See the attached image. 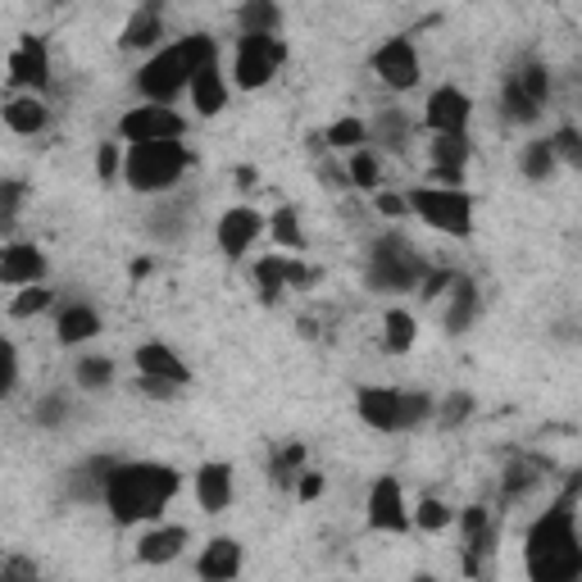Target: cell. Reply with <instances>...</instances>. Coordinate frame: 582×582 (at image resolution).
I'll return each mask as SVG.
<instances>
[{
	"label": "cell",
	"instance_id": "7",
	"mask_svg": "<svg viewBox=\"0 0 582 582\" xmlns=\"http://www.w3.org/2000/svg\"><path fill=\"white\" fill-rule=\"evenodd\" d=\"M283 59H287V46L278 37H269V33H241L237 59H232V82L241 91H260V87L273 82V73H278Z\"/></svg>",
	"mask_w": 582,
	"mask_h": 582
},
{
	"label": "cell",
	"instance_id": "28",
	"mask_svg": "<svg viewBox=\"0 0 582 582\" xmlns=\"http://www.w3.org/2000/svg\"><path fill=\"white\" fill-rule=\"evenodd\" d=\"M414 336H419V323H414L410 310H387V319H383V342H387L391 355H406L414 346Z\"/></svg>",
	"mask_w": 582,
	"mask_h": 582
},
{
	"label": "cell",
	"instance_id": "4",
	"mask_svg": "<svg viewBox=\"0 0 582 582\" xmlns=\"http://www.w3.org/2000/svg\"><path fill=\"white\" fill-rule=\"evenodd\" d=\"M192 156L187 146H182V137H164V141H133L128 156H124V178L128 187L141 192V196H160L169 192L173 182L187 173Z\"/></svg>",
	"mask_w": 582,
	"mask_h": 582
},
{
	"label": "cell",
	"instance_id": "1",
	"mask_svg": "<svg viewBox=\"0 0 582 582\" xmlns=\"http://www.w3.org/2000/svg\"><path fill=\"white\" fill-rule=\"evenodd\" d=\"M178 469L173 465H156V459H133V465H114L105 478V510L114 514V524H150L169 510V501L178 497Z\"/></svg>",
	"mask_w": 582,
	"mask_h": 582
},
{
	"label": "cell",
	"instance_id": "2",
	"mask_svg": "<svg viewBox=\"0 0 582 582\" xmlns=\"http://www.w3.org/2000/svg\"><path fill=\"white\" fill-rule=\"evenodd\" d=\"M573 492H578V487H569V492L528 528L524 556H528V578H533V582H573V578L582 573Z\"/></svg>",
	"mask_w": 582,
	"mask_h": 582
},
{
	"label": "cell",
	"instance_id": "49",
	"mask_svg": "<svg viewBox=\"0 0 582 582\" xmlns=\"http://www.w3.org/2000/svg\"><path fill=\"white\" fill-rule=\"evenodd\" d=\"M300 482H296V492H300V501H319L323 497V473H296Z\"/></svg>",
	"mask_w": 582,
	"mask_h": 582
},
{
	"label": "cell",
	"instance_id": "50",
	"mask_svg": "<svg viewBox=\"0 0 582 582\" xmlns=\"http://www.w3.org/2000/svg\"><path fill=\"white\" fill-rule=\"evenodd\" d=\"M65 419V396H46V406L37 410V423H59Z\"/></svg>",
	"mask_w": 582,
	"mask_h": 582
},
{
	"label": "cell",
	"instance_id": "43",
	"mask_svg": "<svg viewBox=\"0 0 582 582\" xmlns=\"http://www.w3.org/2000/svg\"><path fill=\"white\" fill-rule=\"evenodd\" d=\"M300 459H305V446L300 442H292V446H283L278 455H273V482H292L296 473H300Z\"/></svg>",
	"mask_w": 582,
	"mask_h": 582
},
{
	"label": "cell",
	"instance_id": "14",
	"mask_svg": "<svg viewBox=\"0 0 582 582\" xmlns=\"http://www.w3.org/2000/svg\"><path fill=\"white\" fill-rule=\"evenodd\" d=\"M137 374L141 378H156V383H173V387H187L192 383V369L182 364V355L164 342H141L137 346Z\"/></svg>",
	"mask_w": 582,
	"mask_h": 582
},
{
	"label": "cell",
	"instance_id": "17",
	"mask_svg": "<svg viewBox=\"0 0 582 582\" xmlns=\"http://www.w3.org/2000/svg\"><path fill=\"white\" fill-rule=\"evenodd\" d=\"M196 501L205 514H219L232 505V465H219V459H209V465L196 469Z\"/></svg>",
	"mask_w": 582,
	"mask_h": 582
},
{
	"label": "cell",
	"instance_id": "38",
	"mask_svg": "<svg viewBox=\"0 0 582 582\" xmlns=\"http://www.w3.org/2000/svg\"><path fill=\"white\" fill-rule=\"evenodd\" d=\"M369 141V128H364V118H336V124L328 128V146L336 150H355Z\"/></svg>",
	"mask_w": 582,
	"mask_h": 582
},
{
	"label": "cell",
	"instance_id": "37",
	"mask_svg": "<svg viewBox=\"0 0 582 582\" xmlns=\"http://www.w3.org/2000/svg\"><path fill=\"white\" fill-rule=\"evenodd\" d=\"M459 528H465L469 550H487V541H492V518H487L482 505H469L465 514H459Z\"/></svg>",
	"mask_w": 582,
	"mask_h": 582
},
{
	"label": "cell",
	"instance_id": "10",
	"mask_svg": "<svg viewBox=\"0 0 582 582\" xmlns=\"http://www.w3.org/2000/svg\"><path fill=\"white\" fill-rule=\"evenodd\" d=\"M369 528L374 533H406L410 528V505H406V492H401V478L383 473L374 487H369Z\"/></svg>",
	"mask_w": 582,
	"mask_h": 582
},
{
	"label": "cell",
	"instance_id": "46",
	"mask_svg": "<svg viewBox=\"0 0 582 582\" xmlns=\"http://www.w3.org/2000/svg\"><path fill=\"white\" fill-rule=\"evenodd\" d=\"M550 150H556V160H569V164H582V141L573 128H560L550 137Z\"/></svg>",
	"mask_w": 582,
	"mask_h": 582
},
{
	"label": "cell",
	"instance_id": "48",
	"mask_svg": "<svg viewBox=\"0 0 582 582\" xmlns=\"http://www.w3.org/2000/svg\"><path fill=\"white\" fill-rule=\"evenodd\" d=\"M450 283H455V273H446V269H442V273H427L419 296H423V300H437V296H446V287H450Z\"/></svg>",
	"mask_w": 582,
	"mask_h": 582
},
{
	"label": "cell",
	"instance_id": "39",
	"mask_svg": "<svg viewBox=\"0 0 582 582\" xmlns=\"http://www.w3.org/2000/svg\"><path fill=\"white\" fill-rule=\"evenodd\" d=\"M510 78H514L518 87H524L537 105H546V96H550V73H546V65H537V59H528V65L518 69V73H510Z\"/></svg>",
	"mask_w": 582,
	"mask_h": 582
},
{
	"label": "cell",
	"instance_id": "35",
	"mask_svg": "<svg viewBox=\"0 0 582 582\" xmlns=\"http://www.w3.org/2000/svg\"><path fill=\"white\" fill-rule=\"evenodd\" d=\"M50 300H55V292H46L42 283H27V287H19V296L10 300V319H33V315L46 310Z\"/></svg>",
	"mask_w": 582,
	"mask_h": 582
},
{
	"label": "cell",
	"instance_id": "21",
	"mask_svg": "<svg viewBox=\"0 0 582 582\" xmlns=\"http://www.w3.org/2000/svg\"><path fill=\"white\" fill-rule=\"evenodd\" d=\"M182 546H187V528H150L141 541H137V560L141 564H169L182 556Z\"/></svg>",
	"mask_w": 582,
	"mask_h": 582
},
{
	"label": "cell",
	"instance_id": "22",
	"mask_svg": "<svg viewBox=\"0 0 582 582\" xmlns=\"http://www.w3.org/2000/svg\"><path fill=\"white\" fill-rule=\"evenodd\" d=\"M0 114H5V128H10V133H19V137H37V133L46 128V118H50L37 91H33V96H14L5 110H0Z\"/></svg>",
	"mask_w": 582,
	"mask_h": 582
},
{
	"label": "cell",
	"instance_id": "51",
	"mask_svg": "<svg viewBox=\"0 0 582 582\" xmlns=\"http://www.w3.org/2000/svg\"><path fill=\"white\" fill-rule=\"evenodd\" d=\"M255 182H260L255 169H237V187H255Z\"/></svg>",
	"mask_w": 582,
	"mask_h": 582
},
{
	"label": "cell",
	"instance_id": "40",
	"mask_svg": "<svg viewBox=\"0 0 582 582\" xmlns=\"http://www.w3.org/2000/svg\"><path fill=\"white\" fill-rule=\"evenodd\" d=\"M469 414H473V396L469 391H450L446 401H437V423L442 427H459Z\"/></svg>",
	"mask_w": 582,
	"mask_h": 582
},
{
	"label": "cell",
	"instance_id": "11",
	"mask_svg": "<svg viewBox=\"0 0 582 582\" xmlns=\"http://www.w3.org/2000/svg\"><path fill=\"white\" fill-rule=\"evenodd\" d=\"M433 182H442V187H459L465 182V164L473 156V146L465 133H433Z\"/></svg>",
	"mask_w": 582,
	"mask_h": 582
},
{
	"label": "cell",
	"instance_id": "20",
	"mask_svg": "<svg viewBox=\"0 0 582 582\" xmlns=\"http://www.w3.org/2000/svg\"><path fill=\"white\" fill-rule=\"evenodd\" d=\"M355 410L369 427H378V433H401V427H396V387H360Z\"/></svg>",
	"mask_w": 582,
	"mask_h": 582
},
{
	"label": "cell",
	"instance_id": "42",
	"mask_svg": "<svg viewBox=\"0 0 582 582\" xmlns=\"http://www.w3.org/2000/svg\"><path fill=\"white\" fill-rule=\"evenodd\" d=\"M378 141L383 146H391V150H406V137H410V124H406V114H396V110H387L383 118H378Z\"/></svg>",
	"mask_w": 582,
	"mask_h": 582
},
{
	"label": "cell",
	"instance_id": "3",
	"mask_svg": "<svg viewBox=\"0 0 582 582\" xmlns=\"http://www.w3.org/2000/svg\"><path fill=\"white\" fill-rule=\"evenodd\" d=\"M205 65H219V46H214V37H205V33H192V37H182V42H173L146 59L141 73H137V91L146 101L169 105L178 91L192 82V73Z\"/></svg>",
	"mask_w": 582,
	"mask_h": 582
},
{
	"label": "cell",
	"instance_id": "27",
	"mask_svg": "<svg viewBox=\"0 0 582 582\" xmlns=\"http://www.w3.org/2000/svg\"><path fill=\"white\" fill-rule=\"evenodd\" d=\"M287 264H292V255H269L255 264V283H260L264 305H278V296L287 292Z\"/></svg>",
	"mask_w": 582,
	"mask_h": 582
},
{
	"label": "cell",
	"instance_id": "33",
	"mask_svg": "<svg viewBox=\"0 0 582 582\" xmlns=\"http://www.w3.org/2000/svg\"><path fill=\"white\" fill-rule=\"evenodd\" d=\"M346 182H351V187H360V192H374V187H378V160H374L369 146H355V150H351Z\"/></svg>",
	"mask_w": 582,
	"mask_h": 582
},
{
	"label": "cell",
	"instance_id": "5",
	"mask_svg": "<svg viewBox=\"0 0 582 582\" xmlns=\"http://www.w3.org/2000/svg\"><path fill=\"white\" fill-rule=\"evenodd\" d=\"M406 201L414 219H423L427 228H437L446 237L473 232V196L465 187H414Z\"/></svg>",
	"mask_w": 582,
	"mask_h": 582
},
{
	"label": "cell",
	"instance_id": "41",
	"mask_svg": "<svg viewBox=\"0 0 582 582\" xmlns=\"http://www.w3.org/2000/svg\"><path fill=\"white\" fill-rule=\"evenodd\" d=\"M27 187H23V178H5L0 182V228H14L19 219V205H23Z\"/></svg>",
	"mask_w": 582,
	"mask_h": 582
},
{
	"label": "cell",
	"instance_id": "23",
	"mask_svg": "<svg viewBox=\"0 0 582 582\" xmlns=\"http://www.w3.org/2000/svg\"><path fill=\"white\" fill-rule=\"evenodd\" d=\"M101 332V315L91 310V305H69L65 315H59V323H55V336L65 346H82V342H91V336Z\"/></svg>",
	"mask_w": 582,
	"mask_h": 582
},
{
	"label": "cell",
	"instance_id": "9",
	"mask_svg": "<svg viewBox=\"0 0 582 582\" xmlns=\"http://www.w3.org/2000/svg\"><path fill=\"white\" fill-rule=\"evenodd\" d=\"M374 73L383 78V87H391V91H410V87H419V50H414V42L410 37H391V42H383L378 50H374Z\"/></svg>",
	"mask_w": 582,
	"mask_h": 582
},
{
	"label": "cell",
	"instance_id": "32",
	"mask_svg": "<svg viewBox=\"0 0 582 582\" xmlns=\"http://www.w3.org/2000/svg\"><path fill=\"white\" fill-rule=\"evenodd\" d=\"M427 414H433V396L427 391H396V427H419Z\"/></svg>",
	"mask_w": 582,
	"mask_h": 582
},
{
	"label": "cell",
	"instance_id": "29",
	"mask_svg": "<svg viewBox=\"0 0 582 582\" xmlns=\"http://www.w3.org/2000/svg\"><path fill=\"white\" fill-rule=\"evenodd\" d=\"M501 110H505V118L510 124H537V114H541V105L528 96L524 87H518L514 78H505V91H501Z\"/></svg>",
	"mask_w": 582,
	"mask_h": 582
},
{
	"label": "cell",
	"instance_id": "12",
	"mask_svg": "<svg viewBox=\"0 0 582 582\" xmlns=\"http://www.w3.org/2000/svg\"><path fill=\"white\" fill-rule=\"evenodd\" d=\"M264 232V214L251 209V205H232L224 219H219V247L228 260H241L251 247H255V237Z\"/></svg>",
	"mask_w": 582,
	"mask_h": 582
},
{
	"label": "cell",
	"instance_id": "44",
	"mask_svg": "<svg viewBox=\"0 0 582 582\" xmlns=\"http://www.w3.org/2000/svg\"><path fill=\"white\" fill-rule=\"evenodd\" d=\"M14 383H19V351L0 336V401L14 391Z\"/></svg>",
	"mask_w": 582,
	"mask_h": 582
},
{
	"label": "cell",
	"instance_id": "24",
	"mask_svg": "<svg viewBox=\"0 0 582 582\" xmlns=\"http://www.w3.org/2000/svg\"><path fill=\"white\" fill-rule=\"evenodd\" d=\"M450 310H446V332H469L478 319V287L469 278H455L450 287Z\"/></svg>",
	"mask_w": 582,
	"mask_h": 582
},
{
	"label": "cell",
	"instance_id": "18",
	"mask_svg": "<svg viewBox=\"0 0 582 582\" xmlns=\"http://www.w3.org/2000/svg\"><path fill=\"white\" fill-rule=\"evenodd\" d=\"M187 91H192L196 114H205V118H214V114H224V110H228V78L219 73V65L196 69L192 82H187Z\"/></svg>",
	"mask_w": 582,
	"mask_h": 582
},
{
	"label": "cell",
	"instance_id": "19",
	"mask_svg": "<svg viewBox=\"0 0 582 582\" xmlns=\"http://www.w3.org/2000/svg\"><path fill=\"white\" fill-rule=\"evenodd\" d=\"M196 573H201L205 582H228V578H237V573H241V541L214 537V541L201 550Z\"/></svg>",
	"mask_w": 582,
	"mask_h": 582
},
{
	"label": "cell",
	"instance_id": "25",
	"mask_svg": "<svg viewBox=\"0 0 582 582\" xmlns=\"http://www.w3.org/2000/svg\"><path fill=\"white\" fill-rule=\"evenodd\" d=\"M160 33H164V19H160V5H141L133 19H128V27H124V50H146V46H156L160 42Z\"/></svg>",
	"mask_w": 582,
	"mask_h": 582
},
{
	"label": "cell",
	"instance_id": "8",
	"mask_svg": "<svg viewBox=\"0 0 582 582\" xmlns=\"http://www.w3.org/2000/svg\"><path fill=\"white\" fill-rule=\"evenodd\" d=\"M118 137H124L128 146L133 141H164V137H187V124H182L178 110L146 101V105H137V110H128L124 118H118Z\"/></svg>",
	"mask_w": 582,
	"mask_h": 582
},
{
	"label": "cell",
	"instance_id": "13",
	"mask_svg": "<svg viewBox=\"0 0 582 582\" xmlns=\"http://www.w3.org/2000/svg\"><path fill=\"white\" fill-rule=\"evenodd\" d=\"M469 96L459 87H437L433 96H427V114H423V124L433 128V133H465L469 128Z\"/></svg>",
	"mask_w": 582,
	"mask_h": 582
},
{
	"label": "cell",
	"instance_id": "31",
	"mask_svg": "<svg viewBox=\"0 0 582 582\" xmlns=\"http://www.w3.org/2000/svg\"><path fill=\"white\" fill-rule=\"evenodd\" d=\"M269 232H273V241H278V247L283 251H305V232H300V214L292 209V205H283L278 214H273V219H269Z\"/></svg>",
	"mask_w": 582,
	"mask_h": 582
},
{
	"label": "cell",
	"instance_id": "36",
	"mask_svg": "<svg viewBox=\"0 0 582 582\" xmlns=\"http://www.w3.org/2000/svg\"><path fill=\"white\" fill-rule=\"evenodd\" d=\"M450 505L446 501H437V497H427V501H419V510L410 514V524L414 528H423V533H442V528H450Z\"/></svg>",
	"mask_w": 582,
	"mask_h": 582
},
{
	"label": "cell",
	"instance_id": "45",
	"mask_svg": "<svg viewBox=\"0 0 582 582\" xmlns=\"http://www.w3.org/2000/svg\"><path fill=\"white\" fill-rule=\"evenodd\" d=\"M118 169H124V150H118L114 141H101L96 146V173H101V182H114Z\"/></svg>",
	"mask_w": 582,
	"mask_h": 582
},
{
	"label": "cell",
	"instance_id": "30",
	"mask_svg": "<svg viewBox=\"0 0 582 582\" xmlns=\"http://www.w3.org/2000/svg\"><path fill=\"white\" fill-rule=\"evenodd\" d=\"M518 169H524V178H533V182H546L550 173H556V150H550V137L528 141L524 156H518Z\"/></svg>",
	"mask_w": 582,
	"mask_h": 582
},
{
	"label": "cell",
	"instance_id": "16",
	"mask_svg": "<svg viewBox=\"0 0 582 582\" xmlns=\"http://www.w3.org/2000/svg\"><path fill=\"white\" fill-rule=\"evenodd\" d=\"M10 82L14 87H33V91H42L50 82V55H46V46L37 37H23L14 46V55H10Z\"/></svg>",
	"mask_w": 582,
	"mask_h": 582
},
{
	"label": "cell",
	"instance_id": "34",
	"mask_svg": "<svg viewBox=\"0 0 582 582\" xmlns=\"http://www.w3.org/2000/svg\"><path fill=\"white\" fill-rule=\"evenodd\" d=\"M73 378H78V387H87V391H101V387L114 383V364H110L105 355H87V360L73 364Z\"/></svg>",
	"mask_w": 582,
	"mask_h": 582
},
{
	"label": "cell",
	"instance_id": "15",
	"mask_svg": "<svg viewBox=\"0 0 582 582\" xmlns=\"http://www.w3.org/2000/svg\"><path fill=\"white\" fill-rule=\"evenodd\" d=\"M46 278V255L27 241H10L0 247V283L5 287H27V283H42Z\"/></svg>",
	"mask_w": 582,
	"mask_h": 582
},
{
	"label": "cell",
	"instance_id": "26",
	"mask_svg": "<svg viewBox=\"0 0 582 582\" xmlns=\"http://www.w3.org/2000/svg\"><path fill=\"white\" fill-rule=\"evenodd\" d=\"M237 23H241V33H269V37H278V0H241V10H237Z\"/></svg>",
	"mask_w": 582,
	"mask_h": 582
},
{
	"label": "cell",
	"instance_id": "47",
	"mask_svg": "<svg viewBox=\"0 0 582 582\" xmlns=\"http://www.w3.org/2000/svg\"><path fill=\"white\" fill-rule=\"evenodd\" d=\"M378 209L387 214V219H406L410 214V201L401 192H378Z\"/></svg>",
	"mask_w": 582,
	"mask_h": 582
},
{
	"label": "cell",
	"instance_id": "6",
	"mask_svg": "<svg viewBox=\"0 0 582 582\" xmlns=\"http://www.w3.org/2000/svg\"><path fill=\"white\" fill-rule=\"evenodd\" d=\"M374 292H410L419 283V260L410 251L406 237H378L374 251H369V269H364Z\"/></svg>",
	"mask_w": 582,
	"mask_h": 582
}]
</instances>
